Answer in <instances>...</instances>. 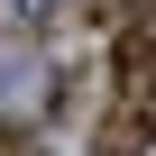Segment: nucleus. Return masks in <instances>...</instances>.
Segmentation results:
<instances>
[{"label":"nucleus","instance_id":"obj_2","mask_svg":"<svg viewBox=\"0 0 156 156\" xmlns=\"http://www.w3.org/2000/svg\"><path fill=\"white\" fill-rule=\"evenodd\" d=\"M19 19H55V0H19Z\"/></svg>","mask_w":156,"mask_h":156},{"label":"nucleus","instance_id":"obj_1","mask_svg":"<svg viewBox=\"0 0 156 156\" xmlns=\"http://www.w3.org/2000/svg\"><path fill=\"white\" fill-rule=\"evenodd\" d=\"M0 156H46V147H37L28 129H0Z\"/></svg>","mask_w":156,"mask_h":156}]
</instances>
